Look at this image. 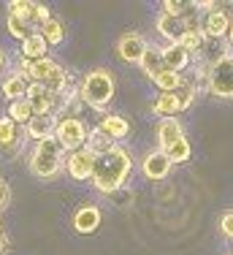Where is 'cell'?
<instances>
[{
    "instance_id": "cell-3",
    "label": "cell",
    "mask_w": 233,
    "mask_h": 255,
    "mask_svg": "<svg viewBox=\"0 0 233 255\" xmlns=\"http://www.w3.org/2000/svg\"><path fill=\"white\" fill-rule=\"evenodd\" d=\"M65 155L68 152H65L63 144L54 136H49L44 141L35 144V149L30 152L27 166L38 179H54V177H60V171L65 168Z\"/></svg>"
},
{
    "instance_id": "cell-34",
    "label": "cell",
    "mask_w": 233,
    "mask_h": 255,
    "mask_svg": "<svg viewBox=\"0 0 233 255\" xmlns=\"http://www.w3.org/2000/svg\"><path fill=\"white\" fill-rule=\"evenodd\" d=\"M8 204H11V185L0 177V209H5Z\"/></svg>"
},
{
    "instance_id": "cell-23",
    "label": "cell",
    "mask_w": 233,
    "mask_h": 255,
    "mask_svg": "<svg viewBox=\"0 0 233 255\" xmlns=\"http://www.w3.org/2000/svg\"><path fill=\"white\" fill-rule=\"evenodd\" d=\"M114 147H116V141H114V138H109L101 128H93V130H90V136H87V144H84V149H90L95 157L112 152Z\"/></svg>"
},
{
    "instance_id": "cell-28",
    "label": "cell",
    "mask_w": 233,
    "mask_h": 255,
    "mask_svg": "<svg viewBox=\"0 0 233 255\" xmlns=\"http://www.w3.org/2000/svg\"><path fill=\"white\" fill-rule=\"evenodd\" d=\"M182 84H185V76L174 74V71H163V74L155 79V87L160 90V93H176Z\"/></svg>"
},
{
    "instance_id": "cell-26",
    "label": "cell",
    "mask_w": 233,
    "mask_h": 255,
    "mask_svg": "<svg viewBox=\"0 0 233 255\" xmlns=\"http://www.w3.org/2000/svg\"><path fill=\"white\" fill-rule=\"evenodd\" d=\"M5 30H8V35H11V38H16L19 44H22L24 38H30V35L35 33V30L30 27L24 19H19V16H11V14L5 16Z\"/></svg>"
},
{
    "instance_id": "cell-35",
    "label": "cell",
    "mask_w": 233,
    "mask_h": 255,
    "mask_svg": "<svg viewBox=\"0 0 233 255\" xmlns=\"http://www.w3.org/2000/svg\"><path fill=\"white\" fill-rule=\"evenodd\" d=\"M5 253H8V236L0 234V255H5Z\"/></svg>"
},
{
    "instance_id": "cell-17",
    "label": "cell",
    "mask_w": 233,
    "mask_h": 255,
    "mask_svg": "<svg viewBox=\"0 0 233 255\" xmlns=\"http://www.w3.org/2000/svg\"><path fill=\"white\" fill-rule=\"evenodd\" d=\"M182 136H185V128H182V123L176 117H165L157 123V144H160L157 149H168L171 144L179 141Z\"/></svg>"
},
{
    "instance_id": "cell-18",
    "label": "cell",
    "mask_w": 233,
    "mask_h": 255,
    "mask_svg": "<svg viewBox=\"0 0 233 255\" xmlns=\"http://www.w3.org/2000/svg\"><path fill=\"white\" fill-rule=\"evenodd\" d=\"M63 71V65L57 63V60H52V57H46V60H38V63H33L30 65V74H27V79L30 82H35V84H46L52 82L54 76Z\"/></svg>"
},
{
    "instance_id": "cell-29",
    "label": "cell",
    "mask_w": 233,
    "mask_h": 255,
    "mask_svg": "<svg viewBox=\"0 0 233 255\" xmlns=\"http://www.w3.org/2000/svg\"><path fill=\"white\" fill-rule=\"evenodd\" d=\"M8 14L11 16H19V19H24L30 27H33L35 3H30V0H11V3H8Z\"/></svg>"
},
{
    "instance_id": "cell-14",
    "label": "cell",
    "mask_w": 233,
    "mask_h": 255,
    "mask_svg": "<svg viewBox=\"0 0 233 255\" xmlns=\"http://www.w3.org/2000/svg\"><path fill=\"white\" fill-rule=\"evenodd\" d=\"M155 27H157V33L163 35L168 44H179L182 41V35L187 33L185 30V19H179V16H171V14H157V19H155Z\"/></svg>"
},
{
    "instance_id": "cell-22",
    "label": "cell",
    "mask_w": 233,
    "mask_h": 255,
    "mask_svg": "<svg viewBox=\"0 0 233 255\" xmlns=\"http://www.w3.org/2000/svg\"><path fill=\"white\" fill-rule=\"evenodd\" d=\"M179 112H182V106H179V101H176L174 93H160L155 98V103H152V114H155V117H160V120L176 117Z\"/></svg>"
},
{
    "instance_id": "cell-2",
    "label": "cell",
    "mask_w": 233,
    "mask_h": 255,
    "mask_svg": "<svg viewBox=\"0 0 233 255\" xmlns=\"http://www.w3.org/2000/svg\"><path fill=\"white\" fill-rule=\"evenodd\" d=\"M114 93H116V82L109 68H93L90 74L79 79V98L90 109L103 112L114 101Z\"/></svg>"
},
{
    "instance_id": "cell-15",
    "label": "cell",
    "mask_w": 233,
    "mask_h": 255,
    "mask_svg": "<svg viewBox=\"0 0 233 255\" xmlns=\"http://www.w3.org/2000/svg\"><path fill=\"white\" fill-rule=\"evenodd\" d=\"M54 125H57V117H54V114H35L27 123V128H24V133H27V138H33V141L38 144V141H44V138L54 136Z\"/></svg>"
},
{
    "instance_id": "cell-33",
    "label": "cell",
    "mask_w": 233,
    "mask_h": 255,
    "mask_svg": "<svg viewBox=\"0 0 233 255\" xmlns=\"http://www.w3.org/2000/svg\"><path fill=\"white\" fill-rule=\"evenodd\" d=\"M220 231H223L225 239H233V209H228L220 217Z\"/></svg>"
},
{
    "instance_id": "cell-16",
    "label": "cell",
    "mask_w": 233,
    "mask_h": 255,
    "mask_svg": "<svg viewBox=\"0 0 233 255\" xmlns=\"http://www.w3.org/2000/svg\"><path fill=\"white\" fill-rule=\"evenodd\" d=\"M27 87H30V79L16 74V71H11V74L3 79V84H0V93H3V98L8 103H14V101H22L24 95H27Z\"/></svg>"
},
{
    "instance_id": "cell-1",
    "label": "cell",
    "mask_w": 233,
    "mask_h": 255,
    "mask_svg": "<svg viewBox=\"0 0 233 255\" xmlns=\"http://www.w3.org/2000/svg\"><path fill=\"white\" fill-rule=\"evenodd\" d=\"M130 171H133L130 152H127V149H122L119 144H116L112 152L95 157V166H93V177H90V182H93V187H95L98 193H103V196H114L116 190H122V187H125Z\"/></svg>"
},
{
    "instance_id": "cell-5",
    "label": "cell",
    "mask_w": 233,
    "mask_h": 255,
    "mask_svg": "<svg viewBox=\"0 0 233 255\" xmlns=\"http://www.w3.org/2000/svg\"><path fill=\"white\" fill-rule=\"evenodd\" d=\"M87 125L79 117H60L57 125H54V138L65 147V152H76V149H84L87 144Z\"/></svg>"
},
{
    "instance_id": "cell-6",
    "label": "cell",
    "mask_w": 233,
    "mask_h": 255,
    "mask_svg": "<svg viewBox=\"0 0 233 255\" xmlns=\"http://www.w3.org/2000/svg\"><path fill=\"white\" fill-rule=\"evenodd\" d=\"M146 49H149V44H146V38L141 33H136V30L122 33L119 41H116V54H119V60L122 63H130V65H138Z\"/></svg>"
},
{
    "instance_id": "cell-27",
    "label": "cell",
    "mask_w": 233,
    "mask_h": 255,
    "mask_svg": "<svg viewBox=\"0 0 233 255\" xmlns=\"http://www.w3.org/2000/svg\"><path fill=\"white\" fill-rule=\"evenodd\" d=\"M163 152L168 155V160H171V163H187V160H190V155H193V147H190V141H187L185 136H182L179 141H174L168 149H163Z\"/></svg>"
},
{
    "instance_id": "cell-9",
    "label": "cell",
    "mask_w": 233,
    "mask_h": 255,
    "mask_svg": "<svg viewBox=\"0 0 233 255\" xmlns=\"http://www.w3.org/2000/svg\"><path fill=\"white\" fill-rule=\"evenodd\" d=\"M101 220H103V215H101V209H98L95 204H82L76 212H73L71 226H73L76 234L90 236V234H95V231L101 228Z\"/></svg>"
},
{
    "instance_id": "cell-8",
    "label": "cell",
    "mask_w": 233,
    "mask_h": 255,
    "mask_svg": "<svg viewBox=\"0 0 233 255\" xmlns=\"http://www.w3.org/2000/svg\"><path fill=\"white\" fill-rule=\"evenodd\" d=\"M233 25V16L228 14V11H223L217 5L214 11H209V14H204V22H201V30H204L206 38H217V41H225L228 38V30Z\"/></svg>"
},
{
    "instance_id": "cell-12",
    "label": "cell",
    "mask_w": 233,
    "mask_h": 255,
    "mask_svg": "<svg viewBox=\"0 0 233 255\" xmlns=\"http://www.w3.org/2000/svg\"><path fill=\"white\" fill-rule=\"evenodd\" d=\"M24 128L19 125H14L8 117H0V155H8V157H14L16 152L22 149V133Z\"/></svg>"
},
{
    "instance_id": "cell-13",
    "label": "cell",
    "mask_w": 233,
    "mask_h": 255,
    "mask_svg": "<svg viewBox=\"0 0 233 255\" xmlns=\"http://www.w3.org/2000/svg\"><path fill=\"white\" fill-rule=\"evenodd\" d=\"M163 63H165V71L182 74L185 68L193 65V54H190L182 44H165L163 46Z\"/></svg>"
},
{
    "instance_id": "cell-32",
    "label": "cell",
    "mask_w": 233,
    "mask_h": 255,
    "mask_svg": "<svg viewBox=\"0 0 233 255\" xmlns=\"http://www.w3.org/2000/svg\"><path fill=\"white\" fill-rule=\"evenodd\" d=\"M204 41H206V35H204V33H185V35H182L179 44L185 46V49L195 57V54L201 52V46H204Z\"/></svg>"
},
{
    "instance_id": "cell-31",
    "label": "cell",
    "mask_w": 233,
    "mask_h": 255,
    "mask_svg": "<svg viewBox=\"0 0 233 255\" xmlns=\"http://www.w3.org/2000/svg\"><path fill=\"white\" fill-rule=\"evenodd\" d=\"M163 14H171V16H179V19H185L187 14H193L195 5L193 3H182V0H165V3L160 5Z\"/></svg>"
},
{
    "instance_id": "cell-25",
    "label": "cell",
    "mask_w": 233,
    "mask_h": 255,
    "mask_svg": "<svg viewBox=\"0 0 233 255\" xmlns=\"http://www.w3.org/2000/svg\"><path fill=\"white\" fill-rule=\"evenodd\" d=\"M38 33L44 35V41H46L49 46H60L65 41V22L60 19V16H52V19H49L46 25L38 30Z\"/></svg>"
},
{
    "instance_id": "cell-10",
    "label": "cell",
    "mask_w": 233,
    "mask_h": 255,
    "mask_svg": "<svg viewBox=\"0 0 233 255\" xmlns=\"http://www.w3.org/2000/svg\"><path fill=\"white\" fill-rule=\"evenodd\" d=\"M171 166L174 163L168 160V155L163 152V149H152V152L144 155V160H141V171H144L146 179L152 182H160L171 174Z\"/></svg>"
},
{
    "instance_id": "cell-11",
    "label": "cell",
    "mask_w": 233,
    "mask_h": 255,
    "mask_svg": "<svg viewBox=\"0 0 233 255\" xmlns=\"http://www.w3.org/2000/svg\"><path fill=\"white\" fill-rule=\"evenodd\" d=\"M24 98H27L30 106H33V114H57V95H52L44 84L30 82Z\"/></svg>"
},
{
    "instance_id": "cell-37",
    "label": "cell",
    "mask_w": 233,
    "mask_h": 255,
    "mask_svg": "<svg viewBox=\"0 0 233 255\" xmlns=\"http://www.w3.org/2000/svg\"><path fill=\"white\" fill-rule=\"evenodd\" d=\"M225 41H228V46H233V25H231V30H228V38H225Z\"/></svg>"
},
{
    "instance_id": "cell-21",
    "label": "cell",
    "mask_w": 233,
    "mask_h": 255,
    "mask_svg": "<svg viewBox=\"0 0 233 255\" xmlns=\"http://www.w3.org/2000/svg\"><path fill=\"white\" fill-rule=\"evenodd\" d=\"M141 71H144L146 76L155 82L157 76L165 71V63H163V46H149V49L144 52V57H141Z\"/></svg>"
},
{
    "instance_id": "cell-7",
    "label": "cell",
    "mask_w": 233,
    "mask_h": 255,
    "mask_svg": "<svg viewBox=\"0 0 233 255\" xmlns=\"http://www.w3.org/2000/svg\"><path fill=\"white\" fill-rule=\"evenodd\" d=\"M93 166H95V155L90 149H76V152L65 155V171L73 182H84L93 177Z\"/></svg>"
},
{
    "instance_id": "cell-4",
    "label": "cell",
    "mask_w": 233,
    "mask_h": 255,
    "mask_svg": "<svg viewBox=\"0 0 233 255\" xmlns=\"http://www.w3.org/2000/svg\"><path fill=\"white\" fill-rule=\"evenodd\" d=\"M206 90H209L214 98L233 101V54H225L223 60H217L209 68Z\"/></svg>"
},
{
    "instance_id": "cell-24",
    "label": "cell",
    "mask_w": 233,
    "mask_h": 255,
    "mask_svg": "<svg viewBox=\"0 0 233 255\" xmlns=\"http://www.w3.org/2000/svg\"><path fill=\"white\" fill-rule=\"evenodd\" d=\"M5 117H8L14 125L27 128V123L35 117V114H33V106H30V101H27V98H22V101L8 103V112H5Z\"/></svg>"
},
{
    "instance_id": "cell-38",
    "label": "cell",
    "mask_w": 233,
    "mask_h": 255,
    "mask_svg": "<svg viewBox=\"0 0 233 255\" xmlns=\"http://www.w3.org/2000/svg\"><path fill=\"white\" fill-rule=\"evenodd\" d=\"M0 234H5V231H3V220H0Z\"/></svg>"
},
{
    "instance_id": "cell-19",
    "label": "cell",
    "mask_w": 233,
    "mask_h": 255,
    "mask_svg": "<svg viewBox=\"0 0 233 255\" xmlns=\"http://www.w3.org/2000/svg\"><path fill=\"white\" fill-rule=\"evenodd\" d=\"M19 57L30 60V63L46 60V57H49V44L44 41V35H41V33H33L30 38H24L22 46H19Z\"/></svg>"
},
{
    "instance_id": "cell-36",
    "label": "cell",
    "mask_w": 233,
    "mask_h": 255,
    "mask_svg": "<svg viewBox=\"0 0 233 255\" xmlns=\"http://www.w3.org/2000/svg\"><path fill=\"white\" fill-rule=\"evenodd\" d=\"M5 65H8V54H5V49L0 46V71H3Z\"/></svg>"
},
{
    "instance_id": "cell-30",
    "label": "cell",
    "mask_w": 233,
    "mask_h": 255,
    "mask_svg": "<svg viewBox=\"0 0 233 255\" xmlns=\"http://www.w3.org/2000/svg\"><path fill=\"white\" fill-rule=\"evenodd\" d=\"M176 101H179V106H182V112L185 109L193 106V101H195V95H198V87H195V82L193 79H185V84H182L179 90H176Z\"/></svg>"
},
{
    "instance_id": "cell-20",
    "label": "cell",
    "mask_w": 233,
    "mask_h": 255,
    "mask_svg": "<svg viewBox=\"0 0 233 255\" xmlns=\"http://www.w3.org/2000/svg\"><path fill=\"white\" fill-rule=\"evenodd\" d=\"M98 128H101L109 138H114V141H119V138H125L127 133H130V123H127L125 117H119V114H103Z\"/></svg>"
}]
</instances>
